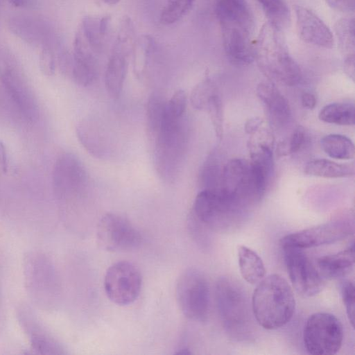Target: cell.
Masks as SVG:
<instances>
[{
    "instance_id": "d590c367",
    "label": "cell",
    "mask_w": 355,
    "mask_h": 355,
    "mask_svg": "<svg viewBox=\"0 0 355 355\" xmlns=\"http://www.w3.org/2000/svg\"><path fill=\"white\" fill-rule=\"evenodd\" d=\"M53 47L45 46L42 48L40 55V67L42 72L46 76L54 73L56 66V58Z\"/></svg>"
},
{
    "instance_id": "d6986e66",
    "label": "cell",
    "mask_w": 355,
    "mask_h": 355,
    "mask_svg": "<svg viewBox=\"0 0 355 355\" xmlns=\"http://www.w3.org/2000/svg\"><path fill=\"white\" fill-rule=\"evenodd\" d=\"M257 94L265 104L275 125L286 124L291 116L288 101L270 81L261 82L257 87Z\"/></svg>"
},
{
    "instance_id": "83f0119b",
    "label": "cell",
    "mask_w": 355,
    "mask_h": 355,
    "mask_svg": "<svg viewBox=\"0 0 355 355\" xmlns=\"http://www.w3.org/2000/svg\"><path fill=\"white\" fill-rule=\"evenodd\" d=\"M336 34L341 51L346 58L354 55V20L345 18L338 20L335 26Z\"/></svg>"
},
{
    "instance_id": "4dcf8cb0",
    "label": "cell",
    "mask_w": 355,
    "mask_h": 355,
    "mask_svg": "<svg viewBox=\"0 0 355 355\" xmlns=\"http://www.w3.org/2000/svg\"><path fill=\"white\" fill-rule=\"evenodd\" d=\"M306 140V134L302 128L295 129L291 137L280 141L277 147L278 156H286L298 151Z\"/></svg>"
},
{
    "instance_id": "8fae6325",
    "label": "cell",
    "mask_w": 355,
    "mask_h": 355,
    "mask_svg": "<svg viewBox=\"0 0 355 355\" xmlns=\"http://www.w3.org/2000/svg\"><path fill=\"white\" fill-rule=\"evenodd\" d=\"M135 29L131 19L124 17L105 71V86L107 93L117 98L125 78L128 58L135 44Z\"/></svg>"
},
{
    "instance_id": "9c48e42d",
    "label": "cell",
    "mask_w": 355,
    "mask_h": 355,
    "mask_svg": "<svg viewBox=\"0 0 355 355\" xmlns=\"http://www.w3.org/2000/svg\"><path fill=\"white\" fill-rule=\"evenodd\" d=\"M303 340L309 354H336L343 340V325L334 315L325 312L315 313L306 322Z\"/></svg>"
},
{
    "instance_id": "4316f807",
    "label": "cell",
    "mask_w": 355,
    "mask_h": 355,
    "mask_svg": "<svg viewBox=\"0 0 355 355\" xmlns=\"http://www.w3.org/2000/svg\"><path fill=\"white\" fill-rule=\"evenodd\" d=\"M269 21L282 29L290 21V12L283 0H257Z\"/></svg>"
},
{
    "instance_id": "4fadbf2b",
    "label": "cell",
    "mask_w": 355,
    "mask_h": 355,
    "mask_svg": "<svg viewBox=\"0 0 355 355\" xmlns=\"http://www.w3.org/2000/svg\"><path fill=\"white\" fill-rule=\"evenodd\" d=\"M100 247L109 252H129L141 243L140 232L125 218L107 213L100 219L96 231Z\"/></svg>"
},
{
    "instance_id": "f546056e",
    "label": "cell",
    "mask_w": 355,
    "mask_h": 355,
    "mask_svg": "<svg viewBox=\"0 0 355 355\" xmlns=\"http://www.w3.org/2000/svg\"><path fill=\"white\" fill-rule=\"evenodd\" d=\"M218 94L214 83L206 78L193 89L190 101L193 107L200 111H205L210 100Z\"/></svg>"
},
{
    "instance_id": "74e56055",
    "label": "cell",
    "mask_w": 355,
    "mask_h": 355,
    "mask_svg": "<svg viewBox=\"0 0 355 355\" xmlns=\"http://www.w3.org/2000/svg\"><path fill=\"white\" fill-rule=\"evenodd\" d=\"M263 121L258 117L248 119L245 124V130L251 135L259 129L263 124Z\"/></svg>"
},
{
    "instance_id": "277c9868",
    "label": "cell",
    "mask_w": 355,
    "mask_h": 355,
    "mask_svg": "<svg viewBox=\"0 0 355 355\" xmlns=\"http://www.w3.org/2000/svg\"><path fill=\"white\" fill-rule=\"evenodd\" d=\"M192 214L209 230L232 232L241 227L248 209L221 189H202L194 200Z\"/></svg>"
},
{
    "instance_id": "9a60e30c",
    "label": "cell",
    "mask_w": 355,
    "mask_h": 355,
    "mask_svg": "<svg viewBox=\"0 0 355 355\" xmlns=\"http://www.w3.org/2000/svg\"><path fill=\"white\" fill-rule=\"evenodd\" d=\"M284 259L291 284L297 293L312 297L324 286V278L303 249L284 248Z\"/></svg>"
},
{
    "instance_id": "e0dca14e",
    "label": "cell",
    "mask_w": 355,
    "mask_h": 355,
    "mask_svg": "<svg viewBox=\"0 0 355 355\" xmlns=\"http://www.w3.org/2000/svg\"><path fill=\"white\" fill-rule=\"evenodd\" d=\"M296 26L300 37L306 43L331 49L334 37L325 23L314 12L303 6H295Z\"/></svg>"
},
{
    "instance_id": "d4e9b609",
    "label": "cell",
    "mask_w": 355,
    "mask_h": 355,
    "mask_svg": "<svg viewBox=\"0 0 355 355\" xmlns=\"http://www.w3.org/2000/svg\"><path fill=\"white\" fill-rule=\"evenodd\" d=\"M319 119L326 123L340 125L354 124V106L351 103H335L326 105L319 113Z\"/></svg>"
},
{
    "instance_id": "7402d4cb",
    "label": "cell",
    "mask_w": 355,
    "mask_h": 355,
    "mask_svg": "<svg viewBox=\"0 0 355 355\" xmlns=\"http://www.w3.org/2000/svg\"><path fill=\"white\" fill-rule=\"evenodd\" d=\"M239 270L243 278L252 284H258L266 274V268L261 257L252 249L238 247Z\"/></svg>"
},
{
    "instance_id": "60d3db41",
    "label": "cell",
    "mask_w": 355,
    "mask_h": 355,
    "mask_svg": "<svg viewBox=\"0 0 355 355\" xmlns=\"http://www.w3.org/2000/svg\"><path fill=\"white\" fill-rule=\"evenodd\" d=\"M302 105L308 109H313L316 105L315 96L311 93H304L302 96Z\"/></svg>"
},
{
    "instance_id": "e575fe53",
    "label": "cell",
    "mask_w": 355,
    "mask_h": 355,
    "mask_svg": "<svg viewBox=\"0 0 355 355\" xmlns=\"http://www.w3.org/2000/svg\"><path fill=\"white\" fill-rule=\"evenodd\" d=\"M216 12H251L245 0H214Z\"/></svg>"
},
{
    "instance_id": "5b68a950",
    "label": "cell",
    "mask_w": 355,
    "mask_h": 355,
    "mask_svg": "<svg viewBox=\"0 0 355 355\" xmlns=\"http://www.w3.org/2000/svg\"><path fill=\"white\" fill-rule=\"evenodd\" d=\"M153 138L157 173L166 181H173L182 164L187 145L188 129L184 115L172 118L165 112L162 124Z\"/></svg>"
},
{
    "instance_id": "6da1fadb",
    "label": "cell",
    "mask_w": 355,
    "mask_h": 355,
    "mask_svg": "<svg viewBox=\"0 0 355 355\" xmlns=\"http://www.w3.org/2000/svg\"><path fill=\"white\" fill-rule=\"evenodd\" d=\"M295 309L293 292L278 274L263 277L252 297V310L258 324L266 329H279L293 318Z\"/></svg>"
},
{
    "instance_id": "7a4b0ae2",
    "label": "cell",
    "mask_w": 355,
    "mask_h": 355,
    "mask_svg": "<svg viewBox=\"0 0 355 355\" xmlns=\"http://www.w3.org/2000/svg\"><path fill=\"white\" fill-rule=\"evenodd\" d=\"M254 60L270 80L293 86L302 80V71L289 54L281 29L268 21L263 24L254 44Z\"/></svg>"
},
{
    "instance_id": "7c38bea8",
    "label": "cell",
    "mask_w": 355,
    "mask_h": 355,
    "mask_svg": "<svg viewBox=\"0 0 355 355\" xmlns=\"http://www.w3.org/2000/svg\"><path fill=\"white\" fill-rule=\"evenodd\" d=\"M354 220L338 217L327 223L288 234L281 239L284 248L305 249L330 244L354 233Z\"/></svg>"
},
{
    "instance_id": "44dd1931",
    "label": "cell",
    "mask_w": 355,
    "mask_h": 355,
    "mask_svg": "<svg viewBox=\"0 0 355 355\" xmlns=\"http://www.w3.org/2000/svg\"><path fill=\"white\" fill-rule=\"evenodd\" d=\"M354 264V244L347 249L333 254L319 257L317 268L324 278L338 279L347 276Z\"/></svg>"
},
{
    "instance_id": "d6a6232c",
    "label": "cell",
    "mask_w": 355,
    "mask_h": 355,
    "mask_svg": "<svg viewBox=\"0 0 355 355\" xmlns=\"http://www.w3.org/2000/svg\"><path fill=\"white\" fill-rule=\"evenodd\" d=\"M187 106V95L182 89L175 91L166 103V114L172 118H180L184 115Z\"/></svg>"
},
{
    "instance_id": "836d02e7",
    "label": "cell",
    "mask_w": 355,
    "mask_h": 355,
    "mask_svg": "<svg viewBox=\"0 0 355 355\" xmlns=\"http://www.w3.org/2000/svg\"><path fill=\"white\" fill-rule=\"evenodd\" d=\"M354 284L350 281H345L341 286V295L347 315L352 327H354Z\"/></svg>"
},
{
    "instance_id": "603a6c76",
    "label": "cell",
    "mask_w": 355,
    "mask_h": 355,
    "mask_svg": "<svg viewBox=\"0 0 355 355\" xmlns=\"http://www.w3.org/2000/svg\"><path fill=\"white\" fill-rule=\"evenodd\" d=\"M304 173L311 176L327 178H349L354 175V168L329 159H318L307 163Z\"/></svg>"
},
{
    "instance_id": "8992f818",
    "label": "cell",
    "mask_w": 355,
    "mask_h": 355,
    "mask_svg": "<svg viewBox=\"0 0 355 355\" xmlns=\"http://www.w3.org/2000/svg\"><path fill=\"white\" fill-rule=\"evenodd\" d=\"M215 300L223 327L232 337H250L252 318L248 300L241 286L229 277H220L216 284Z\"/></svg>"
},
{
    "instance_id": "ba28073f",
    "label": "cell",
    "mask_w": 355,
    "mask_h": 355,
    "mask_svg": "<svg viewBox=\"0 0 355 355\" xmlns=\"http://www.w3.org/2000/svg\"><path fill=\"white\" fill-rule=\"evenodd\" d=\"M178 306L185 317L204 322L209 309V286L205 275L198 269L185 270L176 284Z\"/></svg>"
},
{
    "instance_id": "3957f363",
    "label": "cell",
    "mask_w": 355,
    "mask_h": 355,
    "mask_svg": "<svg viewBox=\"0 0 355 355\" xmlns=\"http://www.w3.org/2000/svg\"><path fill=\"white\" fill-rule=\"evenodd\" d=\"M271 174L261 166L243 159H233L223 167L220 187L248 209L264 196Z\"/></svg>"
},
{
    "instance_id": "7bdbcfd3",
    "label": "cell",
    "mask_w": 355,
    "mask_h": 355,
    "mask_svg": "<svg viewBox=\"0 0 355 355\" xmlns=\"http://www.w3.org/2000/svg\"><path fill=\"white\" fill-rule=\"evenodd\" d=\"M105 3L109 5H115L120 0H103Z\"/></svg>"
},
{
    "instance_id": "52a82bcc",
    "label": "cell",
    "mask_w": 355,
    "mask_h": 355,
    "mask_svg": "<svg viewBox=\"0 0 355 355\" xmlns=\"http://www.w3.org/2000/svg\"><path fill=\"white\" fill-rule=\"evenodd\" d=\"M223 48L229 60L237 65H248L254 60L252 40V16L217 15Z\"/></svg>"
},
{
    "instance_id": "2e32d148",
    "label": "cell",
    "mask_w": 355,
    "mask_h": 355,
    "mask_svg": "<svg viewBox=\"0 0 355 355\" xmlns=\"http://www.w3.org/2000/svg\"><path fill=\"white\" fill-rule=\"evenodd\" d=\"M87 182L85 166L71 153H64L56 159L52 173L53 189L60 198H69L80 193Z\"/></svg>"
},
{
    "instance_id": "ffe728a7",
    "label": "cell",
    "mask_w": 355,
    "mask_h": 355,
    "mask_svg": "<svg viewBox=\"0 0 355 355\" xmlns=\"http://www.w3.org/2000/svg\"><path fill=\"white\" fill-rule=\"evenodd\" d=\"M77 137L83 146L96 158H103L108 153V141L105 131L94 120L85 119L76 126Z\"/></svg>"
},
{
    "instance_id": "5bb4252c",
    "label": "cell",
    "mask_w": 355,
    "mask_h": 355,
    "mask_svg": "<svg viewBox=\"0 0 355 355\" xmlns=\"http://www.w3.org/2000/svg\"><path fill=\"white\" fill-rule=\"evenodd\" d=\"M142 284L139 269L131 262L120 261L112 264L104 277L107 297L118 305H128L138 297Z\"/></svg>"
},
{
    "instance_id": "ac0fdd59",
    "label": "cell",
    "mask_w": 355,
    "mask_h": 355,
    "mask_svg": "<svg viewBox=\"0 0 355 355\" xmlns=\"http://www.w3.org/2000/svg\"><path fill=\"white\" fill-rule=\"evenodd\" d=\"M8 27L18 37L26 43L40 46L55 48L56 40L49 24L40 18L28 16L17 15L8 21Z\"/></svg>"
},
{
    "instance_id": "cb8c5ba5",
    "label": "cell",
    "mask_w": 355,
    "mask_h": 355,
    "mask_svg": "<svg viewBox=\"0 0 355 355\" xmlns=\"http://www.w3.org/2000/svg\"><path fill=\"white\" fill-rule=\"evenodd\" d=\"M320 144L322 150L332 158L350 159L354 157V145L352 141L345 135H326L321 139Z\"/></svg>"
},
{
    "instance_id": "ab89813d",
    "label": "cell",
    "mask_w": 355,
    "mask_h": 355,
    "mask_svg": "<svg viewBox=\"0 0 355 355\" xmlns=\"http://www.w3.org/2000/svg\"><path fill=\"white\" fill-rule=\"evenodd\" d=\"M344 71L347 76L353 81L354 80V55L349 56L345 58L344 64Z\"/></svg>"
},
{
    "instance_id": "f35d334b",
    "label": "cell",
    "mask_w": 355,
    "mask_h": 355,
    "mask_svg": "<svg viewBox=\"0 0 355 355\" xmlns=\"http://www.w3.org/2000/svg\"><path fill=\"white\" fill-rule=\"evenodd\" d=\"M8 169V159L6 148L3 142L0 140V173H6Z\"/></svg>"
},
{
    "instance_id": "b9f144b4",
    "label": "cell",
    "mask_w": 355,
    "mask_h": 355,
    "mask_svg": "<svg viewBox=\"0 0 355 355\" xmlns=\"http://www.w3.org/2000/svg\"><path fill=\"white\" fill-rule=\"evenodd\" d=\"M15 6L18 8H28L33 6L35 0H9Z\"/></svg>"
},
{
    "instance_id": "8d00e7d4",
    "label": "cell",
    "mask_w": 355,
    "mask_h": 355,
    "mask_svg": "<svg viewBox=\"0 0 355 355\" xmlns=\"http://www.w3.org/2000/svg\"><path fill=\"white\" fill-rule=\"evenodd\" d=\"M333 9L341 12H353L354 0H325Z\"/></svg>"
},
{
    "instance_id": "1f68e13d",
    "label": "cell",
    "mask_w": 355,
    "mask_h": 355,
    "mask_svg": "<svg viewBox=\"0 0 355 355\" xmlns=\"http://www.w3.org/2000/svg\"><path fill=\"white\" fill-rule=\"evenodd\" d=\"M205 111L209 115L216 136L220 140L223 135V114L222 103L218 94L210 100Z\"/></svg>"
},
{
    "instance_id": "f1b7e54d",
    "label": "cell",
    "mask_w": 355,
    "mask_h": 355,
    "mask_svg": "<svg viewBox=\"0 0 355 355\" xmlns=\"http://www.w3.org/2000/svg\"><path fill=\"white\" fill-rule=\"evenodd\" d=\"M195 1L167 0L161 12V23L164 25H170L178 21L190 10Z\"/></svg>"
},
{
    "instance_id": "484cf974",
    "label": "cell",
    "mask_w": 355,
    "mask_h": 355,
    "mask_svg": "<svg viewBox=\"0 0 355 355\" xmlns=\"http://www.w3.org/2000/svg\"><path fill=\"white\" fill-rule=\"evenodd\" d=\"M167 101L158 93H153L148 98L146 105L147 130L153 138L159 131L165 116Z\"/></svg>"
},
{
    "instance_id": "30bf717a",
    "label": "cell",
    "mask_w": 355,
    "mask_h": 355,
    "mask_svg": "<svg viewBox=\"0 0 355 355\" xmlns=\"http://www.w3.org/2000/svg\"><path fill=\"white\" fill-rule=\"evenodd\" d=\"M0 79L9 96L24 116L33 120L38 114L35 97L15 56L0 45Z\"/></svg>"
}]
</instances>
